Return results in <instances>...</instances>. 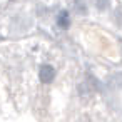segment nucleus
<instances>
[{"mask_svg": "<svg viewBox=\"0 0 122 122\" xmlns=\"http://www.w3.org/2000/svg\"><path fill=\"white\" fill-rule=\"evenodd\" d=\"M54 77H55V70H54L52 65H44V67L40 69V80H42L44 84L52 82Z\"/></svg>", "mask_w": 122, "mask_h": 122, "instance_id": "nucleus-1", "label": "nucleus"}, {"mask_svg": "<svg viewBox=\"0 0 122 122\" xmlns=\"http://www.w3.org/2000/svg\"><path fill=\"white\" fill-rule=\"evenodd\" d=\"M59 25L64 27V29L69 27V17H67V12H62V14H60V17H59Z\"/></svg>", "mask_w": 122, "mask_h": 122, "instance_id": "nucleus-2", "label": "nucleus"}]
</instances>
